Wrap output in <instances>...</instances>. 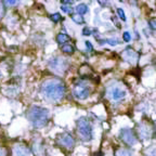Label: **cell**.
Returning a JSON list of instances; mask_svg holds the SVG:
<instances>
[{
  "instance_id": "obj_1",
  "label": "cell",
  "mask_w": 156,
  "mask_h": 156,
  "mask_svg": "<svg viewBox=\"0 0 156 156\" xmlns=\"http://www.w3.org/2000/svg\"><path fill=\"white\" fill-rule=\"evenodd\" d=\"M41 93L51 101H60L65 94V85L57 78L47 79L41 85Z\"/></svg>"
},
{
  "instance_id": "obj_2",
  "label": "cell",
  "mask_w": 156,
  "mask_h": 156,
  "mask_svg": "<svg viewBox=\"0 0 156 156\" xmlns=\"http://www.w3.org/2000/svg\"><path fill=\"white\" fill-rule=\"evenodd\" d=\"M27 118L36 128H41L48 123L49 113L46 109L40 106H32L27 112Z\"/></svg>"
},
{
  "instance_id": "obj_3",
  "label": "cell",
  "mask_w": 156,
  "mask_h": 156,
  "mask_svg": "<svg viewBox=\"0 0 156 156\" xmlns=\"http://www.w3.org/2000/svg\"><path fill=\"white\" fill-rule=\"evenodd\" d=\"M77 129L80 138L85 141H90L92 139V126L86 117H80L77 120Z\"/></svg>"
},
{
  "instance_id": "obj_4",
  "label": "cell",
  "mask_w": 156,
  "mask_h": 156,
  "mask_svg": "<svg viewBox=\"0 0 156 156\" xmlns=\"http://www.w3.org/2000/svg\"><path fill=\"white\" fill-rule=\"evenodd\" d=\"M49 65L53 72L61 75L66 71L67 62L65 61V59H62V57H54V59H52L50 61Z\"/></svg>"
},
{
  "instance_id": "obj_5",
  "label": "cell",
  "mask_w": 156,
  "mask_h": 156,
  "mask_svg": "<svg viewBox=\"0 0 156 156\" xmlns=\"http://www.w3.org/2000/svg\"><path fill=\"white\" fill-rule=\"evenodd\" d=\"M119 137L123 140V142H125L127 145H133L137 143V137L131 129H121L119 132Z\"/></svg>"
},
{
  "instance_id": "obj_6",
  "label": "cell",
  "mask_w": 156,
  "mask_h": 156,
  "mask_svg": "<svg viewBox=\"0 0 156 156\" xmlns=\"http://www.w3.org/2000/svg\"><path fill=\"white\" fill-rule=\"evenodd\" d=\"M74 97L78 100H85L89 97V88L85 85H77L73 89Z\"/></svg>"
},
{
  "instance_id": "obj_7",
  "label": "cell",
  "mask_w": 156,
  "mask_h": 156,
  "mask_svg": "<svg viewBox=\"0 0 156 156\" xmlns=\"http://www.w3.org/2000/svg\"><path fill=\"white\" fill-rule=\"evenodd\" d=\"M57 142L60 145L64 146L66 149H72L75 145V140L72 137V134L69 133H62L61 136H59L57 138Z\"/></svg>"
},
{
  "instance_id": "obj_8",
  "label": "cell",
  "mask_w": 156,
  "mask_h": 156,
  "mask_svg": "<svg viewBox=\"0 0 156 156\" xmlns=\"http://www.w3.org/2000/svg\"><path fill=\"white\" fill-rule=\"evenodd\" d=\"M123 57L126 60L127 62L131 63V64H136L139 59V54L136 51H133L131 48H127V49H125V51L123 52Z\"/></svg>"
},
{
  "instance_id": "obj_9",
  "label": "cell",
  "mask_w": 156,
  "mask_h": 156,
  "mask_svg": "<svg viewBox=\"0 0 156 156\" xmlns=\"http://www.w3.org/2000/svg\"><path fill=\"white\" fill-rule=\"evenodd\" d=\"M109 95H111V98L113 100L118 101V100H121L123 98H125L126 91L120 89V88H118V87H115V88H112V89L109 90Z\"/></svg>"
},
{
  "instance_id": "obj_10",
  "label": "cell",
  "mask_w": 156,
  "mask_h": 156,
  "mask_svg": "<svg viewBox=\"0 0 156 156\" xmlns=\"http://www.w3.org/2000/svg\"><path fill=\"white\" fill-rule=\"evenodd\" d=\"M13 156H28L29 155V151L27 147H25L23 145H15L13 147L12 151Z\"/></svg>"
},
{
  "instance_id": "obj_11",
  "label": "cell",
  "mask_w": 156,
  "mask_h": 156,
  "mask_svg": "<svg viewBox=\"0 0 156 156\" xmlns=\"http://www.w3.org/2000/svg\"><path fill=\"white\" fill-rule=\"evenodd\" d=\"M69 40H71V37H69L68 35L64 34V33H61V34H59L57 36V41L60 45H65V42L69 41Z\"/></svg>"
},
{
  "instance_id": "obj_12",
  "label": "cell",
  "mask_w": 156,
  "mask_h": 156,
  "mask_svg": "<svg viewBox=\"0 0 156 156\" xmlns=\"http://www.w3.org/2000/svg\"><path fill=\"white\" fill-rule=\"evenodd\" d=\"M76 12L78 15H81V14H85V13L88 12V7H87L86 5H84V3H81V5H78L76 7Z\"/></svg>"
},
{
  "instance_id": "obj_13",
  "label": "cell",
  "mask_w": 156,
  "mask_h": 156,
  "mask_svg": "<svg viewBox=\"0 0 156 156\" xmlns=\"http://www.w3.org/2000/svg\"><path fill=\"white\" fill-rule=\"evenodd\" d=\"M62 51L64 52V53H68V54H72V53H74L75 48L73 47L72 45H69V43H65V45L62 46Z\"/></svg>"
},
{
  "instance_id": "obj_14",
  "label": "cell",
  "mask_w": 156,
  "mask_h": 156,
  "mask_svg": "<svg viewBox=\"0 0 156 156\" xmlns=\"http://www.w3.org/2000/svg\"><path fill=\"white\" fill-rule=\"evenodd\" d=\"M115 156H132L131 152L125 149H119L118 151L115 153Z\"/></svg>"
},
{
  "instance_id": "obj_15",
  "label": "cell",
  "mask_w": 156,
  "mask_h": 156,
  "mask_svg": "<svg viewBox=\"0 0 156 156\" xmlns=\"http://www.w3.org/2000/svg\"><path fill=\"white\" fill-rule=\"evenodd\" d=\"M72 20L74 21L75 23H77V24H84L85 23L84 17L78 14H72Z\"/></svg>"
},
{
  "instance_id": "obj_16",
  "label": "cell",
  "mask_w": 156,
  "mask_h": 156,
  "mask_svg": "<svg viewBox=\"0 0 156 156\" xmlns=\"http://www.w3.org/2000/svg\"><path fill=\"white\" fill-rule=\"evenodd\" d=\"M50 17H51V20L53 21V23H57L60 20H61V17L62 16H61L60 13H54V14H52Z\"/></svg>"
},
{
  "instance_id": "obj_17",
  "label": "cell",
  "mask_w": 156,
  "mask_h": 156,
  "mask_svg": "<svg viewBox=\"0 0 156 156\" xmlns=\"http://www.w3.org/2000/svg\"><path fill=\"white\" fill-rule=\"evenodd\" d=\"M3 5H8V7H11V5H15L19 3V1H14V0H5V1H2Z\"/></svg>"
},
{
  "instance_id": "obj_18",
  "label": "cell",
  "mask_w": 156,
  "mask_h": 156,
  "mask_svg": "<svg viewBox=\"0 0 156 156\" xmlns=\"http://www.w3.org/2000/svg\"><path fill=\"white\" fill-rule=\"evenodd\" d=\"M103 42H107V43H109L111 46H116V45H118V43H119L117 39H105ZM103 42H101V43H103Z\"/></svg>"
},
{
  "instance_id": "obj_19",
  "label": "cell",
  "mask_w": 156,
  "mask_h": 156,
  "mask_svg": "<svg viewBox=\"0 0 156 156\" xmlns=\"http://www.w3.org/2000/svg\"><path fill=\"white\" fill-rule=\"evenodd\" d=\"M117 13H118V16L120 17L123 21H126V15H125V12L123 11V9H117Z\"/></svg>"
},
{
  "instance_id": "obj_20",
  "label": "cell",
  "mask_w": 156,
  "mask_h": 156,
  "mask_svg": "<svg viewBox=\"0 0 156 156\" xmlns=\"http://www.w3.org/2000/svg\"><path fill=\"white\" fill-rule=\"evenodd\" d=\"M61 9H62L63 11H64V12H66V13H69V14H71V13L73 12V9L71 7H68V5H62V7H61Z\"/></svg>"
},
{
  "instance_id": "obj_21",
  "label": "cell",
  "mask_w": 156,
  "mask_h": 156,
  "mask_svg": "<svg viewBox=\"0 0 156 156\" xmlns=\"http://www.w3.org/2000/svg\"><path fill=\"white\" fill-rule=\"evenodd\" d=\"M123 39H124V41L128 42V41H130V39H131V36H130V34H129L128 32H125L124 35H123Z\"/></svg>"
},
{
  "instance_id": "obj_22",
  "label": "cell",
  "mask_w": 156,
  "mask_h": 156,
  "mask_svg": "<svg viewBox=\"0 0 156 156\" xmlns=\"http://www.w3.org/2000/svg\"><path fill=\"white\" fill-rule=\"evenodd\" d=\"M149 25L153 30L156 29V22H155V19H154V17L151 19V20H149Z\"/></svg>"
},
{
  "instance_id": "obj_23",
  "label": "cell",
  "mask_w": 156,
  "mask_h": 156,
  "mask_svg": "<svg viewBox=\"0 0 156 156\" xmlns=\"http://www.w3.org/2000/svg\"><path fill=\"white\" fill-rule=\"evenodd\" d=\"M82 35H85V36H90V35H91V29L88 27H85L84 30H82Z\"/></svg>"
},
{
  "instance_id": "obj_24",
  "label": "cell",
  "mask_w": 156,
  "mask_h": 156,
  "mask_svg": "<svg viewBox=\"0 0 156 156\" xmlns=\"http://www.w3.org/2000/svg\"><path fill=\"white\" fill-rule=\"evenodd\" d=\"M86 47H87V49L89 50V51H92V50H93V47H92L91 42H90V41H86Z\"/></svg>"
},
{
  "instance_id": "obj_25",
  "label": "cell",
  "mask_w": 156,
  "mask_h": 156,
  "mask_svg": "<svg viewBox=\"0 0 156 156\" xmlns=\"http://www.w3.org/2000/svg\"><path fill=\"white\" fill-rule=\"evenodd\" d=\"M93 156H104V155L101 151H99V152H95V153L93 154Z\"/></svg>"
},
{
  "instance_id": "obj_26",
  "label": "cell",
  "mask_w": 156,
  "mask_h": 156,
  "mask_svg": "<svg viewBox=\"0 0 156 156\" xmlns=\"http://www.w3.org/2000/svg\"><path fill=\"white\" fill-rule=\"evenodd\" d=\"M0 156H5V152L3 149H0Z\"/></svg>"
},
{
  "instance_id": "obj_27",
  "label": "cell",
  "mask_w": 156,
  "mask_h": 156,
  "mask_svg": "<svg viewBox=\"0 0 156 156\" xmlns=\"http://www.w3.org/2000/svg\"><path fill=\"white\" fill-rule=\"evenodd\" d=\"M2 14V8H1V5H0V15Z\"/></svg>"
}]
</instances>
